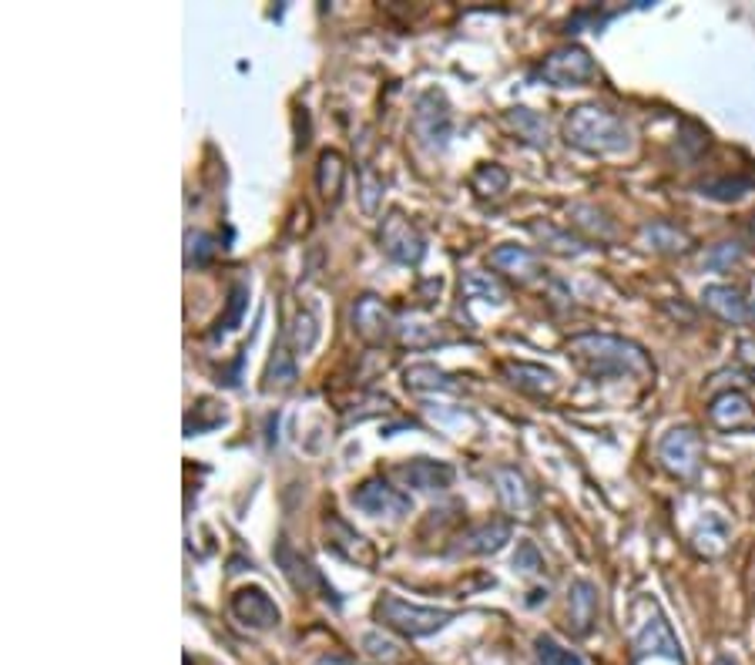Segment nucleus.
<instances>
[{"label": "nucleus", "mask_w": 755, "mask_h": 665, "mask_svg": "<svg viewBox=\"0 0 755 665\" xmlns=\"http://www.w3.org/2000/svg\"><path fill=\"white\" fill-rule=\"evenodd\" d=\"M503 377H508L518 390L534 393V397L558 390V377L544 367H534V364H503Z\"/></svg>", "instance_id": "obj_20"}, {"label": "nucleus", "mask_w": 755, "mask_h": 665, "mask_svg": "<svg viewBox=\"0 0 755 665\" xmlns=\"http://www.w3.org/2000/svg\"><path fill=\"white\" fill-rule=\"evenodd\" d=\"M534 662L538 665H584V658L571 648H564L554 635L534 638Z\"/></svg>", "instance_id": "obj_26"}, {"label": "nucleus", "mask_w": 755, "mask_h": 665, "mask_svg": "<svg viewBox=\"0 0 755 665\" xmlns=\"http://www.w3.org/2000/svg\"><path fill=\"white\" fill-rule=\"evenodd\" d=\"M215 256V239L212 236H205V233H188V266L195 263V266H205L208 259Z\"/></svg>", "instance_id": "obj_32"}, {"label": "nucleus", "mask_w": 755, "mask_h": 665, "mask_svg": "<svg viewBox=\"0 0 755 665\" xmlns=\"http://www.w3.org/2000/svg\"><path fill=\"white\" fill-rule=\"evenodd\" d=\"M659 458L675 478H695L702 468V437L692 427H675L662 437Z\"/></svg>", "instance_id": "obj_6"}, {"label": "nucleus", "mask_w": 755, "mask_h": 665, "mask_svg": "<svg viewBox=\"0 0 755 665\" xmlns=\"http://www.w3.org/2000/svg\"><path fill=\"white\" fill-rule=\"evenodd\" d=\"M353 329L356 337L380 347L394 337V319H390V309L376 299V296H359L356 306H353Z\"/></svg>", "instance_id": "obj_10"}, {"label": "nucleus", "mask_w": 755, "mask_h": 665, "mask_svg": "<svg viewBox=\"0 0 755 665\" xmlns=\"http://www.w3.org/2000/svg\"><path fill=\"white\" fill-rule=\"evenodd\" d=\"M316 665H356V662H353V658H349V655H339V652H329V655H323V658H319V662H316Z\"/></svg>", "instance_id": "obj_36"}, {"label": "nucleus", "mask_w": 755, "mask_h": 665, "mask_svg": "<svg viewBox=\"0 0 755 665\" xmlns=\"http://www.w3.org/2000/svg\"><path fill=\"white\" fill-rule=\"evenodd\" d=\"M708 420H712L718 430H732V433H738V430H755V407L748 403L745 393L728 390V393H722V397H715V400L708 403Z\"/></svg>", "instance_id": "obj_14"}, {"label": "nucleus", "mask_w": 755, "mask_h": 665, "mask_svg": "<svg viewBox=\"0 0 755 665\" xmlns=\"http://www.w3.org/2000/svg\"><path fill=\"white\" fill-rule=\"evenodd\" d=\"M460 296L463 299H483V303H508V289H503L490 273H480V269H470L463 273L460 279Z\"/></svg>", "instance_id": "obj_22"}, {"label": "nucleus", "mask_w": 755, "mask_h": 665, "mask_svg": "<svg viewBox=\"0 0 755 665\" xmlns=\"http://www.w3.org/2000/svg\"><path fill=\"white\" fill-rule=\"evenodd\" d=\"M276 562H279V569H283V575H286V582L296 589V592H313V589H319L323 595H333V589L323 582V575L313 569V562L309 559H303L299 551H293V544L289 541H279V548H276Z\"/></svg>", "instance_id": "obj_13"}, {"label": "nucleus", "mask_w": 755, "mask_h": 665, "mask_svg": "<svg viewBox=\"0 0 755 665\" xmlns=\"http://www.w3.org/2000/svg\"><path fill=\"white\" fill-rule=\"evenodd\" d=\"M363 648L373 655V658H384V662H390V658H397V642H390V638H380L376 632H369V635H363Z\"/></svg>", "instance_id": "obj_34"}, {"label": "nucleus", "mask_w": 755, "mask_h": 665, "mask_svg": "<svg viewBox=\"0 0 755 665\" xmlns=\"http://www.w3.org/2000/svg\"><path fill=\"white\" fill-rule=\"evenodd\" d=\"M635 652H639V658L642 655H665V658L685 662L682 642L662 615H652L649 622H642V628L635 635Z\"/></svg>", "instance_id": "obj_12"}, {"label": "nucleus", "mask_w": 755, "mask_h": 665, "mask_svg": "<svg viewBox=\"0 0 755 665\" xmlns=\"http://www.w3.org/2000/svg\"><path fill=\"white\" fill-rule=\"evenodd\" d=\"M598 618V589L578 579L568 592V625L574 635H588Z\"/></svg>", "instance_id": "obj_17"}, {"label": "nucleus", "mask_w": 755, "mask_h": 665, "mask_svg": "<svg viewBox=\"0 0 755 665\" xmlns=\"http://www.w3.org/2000/svg\"><path fill=\"white\" fill-rule=\"evenodd\" d=\"M397 474L407 481V488H417V491H447L453 484V468L443 461H430V458L400 464Z\"/></svg>", "instance_id": "obj_15"}, {"label": "nucleus", "mask_w": 755, "mask_h": 665, "mask_svg": "<svg viewBox=\"0 0 755 665\" xmlns=\"http://www.w3.org/2000/svg\"><path fill=\"white\" fill-rule=\"evenodd\" d=\"M508 168L503 165H493V162H487V165H480L473 175H470V188L477 192V195H500L503 188H508Z\"/></svg>", "instance_id": "obj_27"}, {"label": "nucleus", "mask_w": 755, "mask_h": 665, "mask_svg": "<svg viewBox=\"0 0 755 665\" xmlns=\"http://www.w3.org/2000/svg\"><path fill=\"white\" fill-rule=\"evenodd\" d=\"M538 78H544L554 88H578L598 78V64L581 44H561L541 61Z\"/></svg>", "instance_id": "obj_4"}, {"label": "nucleus", "mask_w": 755, "mask_h": 665, "mask_svg": "<svg viewBox=\"0 0 755 665\" xmlns=\"http://www.w3.org/2000/svg\"><path fill=\"white\" fill-rule=\"evenodd\" d=\"M752 313H755V306H752Z\"/></svg>", "instance_id": "obj_38"}, {"label": "nucleus", "mask_w": 755, "mask_h": 665, "mask_svg": "<svg viewBox=\"0 0 755 665\" xmlns=\"http://www.w3.org/2000/svg\"><path fill=\"white\" fill-rule=\"evenodd\" d=\"M400 337L410 347H437V344H450L453 337L443 332L440 326H400Z\"/></svg>", "instance_id": "obj_28"}, {"label": "nucleus", "mask_w": 755, "mask_h": 665, "mask_svg": "<svg viewBox=\"0 0 755 665\" xmlns=\"http://www.w3.org/2000/svg\"><path fill=\"white\" fill-rule=\"evenodd\" d=\"M326 534H329V548L339 554V559H346V562H356V565H366V569H373L376 565V548L356 531V528H349L343 518H336V514H329L326 518Z\"/></svg>", "instance_id": "obj_11"}, {"label": "nucleus", "mask_w": 755, "mask_h": 665, "mask_svg": "<svg viewBox=\"0 0 755 665\" xmlns=\"http://www.w3.org/2000/svg\"><path fill=\"white\" fill-rule=\"evenodd\" d=\"M511 541V524L508 521H483L473 524L460 534V544L453 551H467V554H493L503 544Z\"/></svg>", "instance_id": "obj_16"}, {"label": "nucleus", "mask_w": 755, "mask_h": 665, "mask_svg": "<svg viewBox=\"0 0 755 665\" xmlns=\"http://www.w3.org/2000/svg\"><path fill=\"white\" fill-rule=\"evenodd\" d=\"M568 357L578 364L581 374L591 380L601 377H649L652 360L642 347L628 344L621 337H604V332H584L568 344Z\"/></svg>", "instance_id": "obj_1"}, {"label": "nucleus", "mask_w": 755, "mask_h": 665, "mask_svg": "<svg viewBox=\"0 0 755 665\" xmlns=\"http://www.w3.org/2000/svg\"><path fill=\"white\" fill-rule=\"evenodd\" d=\"M493 484H497V498L508 511H528L534 508V488L524 481V474H518L514 468H497L493 471Z\"/></svg>", "instance_id": "obj_19"}, {"label": "nucleus", "mask_w": 755, "mask_h": 665, "mask_svg": "<svg viewBox=\"0 0 755 665\" xmlns=\"http://www.w3.org/2000/svg\"><path fill=\"white\" fill-rule=\"evenodd\" d=\"M343 178H346V165L336 152H323L319 165H316V188L323 192L326 202H339L343 195Z\"/></svg>", "instance_id": "obj_23"}, {"label": "nucleus", "mask_w": 755, "mask_h": 665, "mask_svg": "<svg viewBox=\"0 0 755 665\" xmlns=\"http://www.w3.org/2000/svg\"><path fill=\"white\" fill-rule=\"evenodd\" d=\"M490 266H493L497 273H503V276L528 283V279L538 276V266H541V263H538V256H534L531 249L514 246V243H503V246H497V249L490 253Z\"/></svg>", "instance_id": "obj_18"}, {"label": "nucleus", "mask_w": 755, "mask_h": 665, "mask_svg": "<svg viewBox=\"0 0 755 665\" xmlns=\"http://www.w3.org/2000/svg\"><path fill=\"white\" fill-rule=\"evenodd\" d=\"M752 185H755L752 178H718V182H702L698 188H702V195L728 202V198H742Z\"/></svg>", "instance_id": "obj_29"}, {"label": "nucleus", "mask_w": 755, "mask_h": 665, "mask_svg": "<svg viewBox=\"0 0 755 665\" xmlns=\"http://www.w3.org/2000/svg\"><path fill=\"white\" fill-rule=\"evenodd\" d=\"M544 562H541V554H538V548L531 544V541H524L521 548H518V554H514V569H521V572H538Z\"/></svg>", "instance_id": "obj_35"}, {"label": "nucleus", "mask_w": 755, "mask_h": 665, "mask_svg": "<svg viewBox=\"0 0 755 665\" xmlns=\"http://www.w3.org/2000/svg\"><path fill=\"white\" fill-rule=\"evenodd\" d=\"M380 249H384L390 259L404 263V266H417V263L424 259V253H427V243H424V236L414 229V222H410L400 208H394V212L384 218V226H380Z\"/></svg>", "instance_id": "obj_5"}, {"label": "nucleus", "mask_w": 755, "mask_h": 665, "mask_svg": "<svg viewBox=\"0 0 755 665\" xmlns=\"http://www.w3.org/2000/svg\"><path fill=\"white\" fill-rule=\"evenodd\" d=\"M373 615H376V622H384L387 628H394V632H400L407 638L433 635V632H440L443 625L453 622V612L450 608H427V605L404 602L397 595H384L380 602H376Z\"/></svg>", "instance_id": "obj_3"}, {"label": "nucleus", "mask_w": 755, "mask_h": 665, "mask_svg": "<svg viewBox=\"0 0 755 665\" xmlns=\"http://www.w3.org/2000/svg\"><path fill=\"white\" fill-rule=\"evenodd\" d=\"M645 236H649L659 249H685V243H688V236H685V233H679V229L665 226V222H659V226H652Z\"/></svg>", "instance_id": "obj_33"}, {"label": "nucleus", "mask_w": 755, "mask_h": 665, "mask_svg": "<svg viewBox=\"0 0 755 665\" xmlns=\"http://www.w3.org/2000/svg\"><path fill=\"white\" fill-rule=\"evenodd\" d=\"M752 236H755V215H752Z\"/></svg>", "instance_id": "obj_37"}, {"label": "nucleus", "mask_w": 755, "mask_h": 665, "mask_svg": "<svg viewBox=\"0 0 755 665\" xmlns=\"http://www.w3.org/2000/svg\"><path fill=\"white\" fill-rule=\"evenodd\" d=\"M293 383H296V360H293V354L286 347H276L273 360L266 367V383L263 387L266 390H286Z\"/></svg>", "instance_id": "obj_25"}, {"label": "nucleus", "mask_w": 755, "mask_h": 665, "mask_svg": "<svg viewBox=\"0 0 755 665\" xmlns=\"http://www.w3.org/2000/svg\"><path fill=\"white\" fill-rule=\"evenodd\" d=\"M245 296H248V286H245V283H235V286H232V296H228V313H225V316H218L215 332H228V329H235V323H238V316H242V309H245Z\"/></svg>", "instance_id": "obj_31"}, {"label": "nucleus", "mask_w": 755, "mask_h": 665, "mask_svg": "<svg viewBox=\"0 0 755 665\" xmlns=\"http://www.w3.org/2000/svg\"><path fill=\"white\" fill-rule=\"evenodd\" d=\"M232 615L245 625V628H256V632H266V628H276L279 625V608L276 602L263 592V589H238L228 602Z\"/></svg>", "instance_id": "obj_9"}, {"label": "nucleus", "mask_w": 755, "mask_h": 665, "mask_svg": "<svg viewBox=\"0 0 755 665\" xmlns=\"http://www.w3.org/2000/svg\"><path fill=\"white\" fill-rule=\"evenodd\" d=\"M353 504H356L359 511L373 514V518H400V514L410 511V498H407L404 491L390 488V484L380 481V478L363 481V484L353 491Z\"/></svg>", "instance_id": "obj_7"}, {"label": "nucleus", "mask_w": 755, "mask_h": 665, "mask_svg": "<svg viewBox=\"0 0 755 665\" xmlns=\"http://www.w3.org/2000/svg\"><path fill=\"white\" fill-rule=\"evenodd\" d=\"M564 135L574 149L591 152V155H614L632 145V132H628L624 119H618L614 111H608L601 104L574 108L564 122Z\"/></svg>", "instance_id": "obj_2"}, {"label": "nucleus", "mask_w": 755, "mask_h": 665, "mask_svg": "<svg viewBox=\"0 0 755 665\" xmlns=\"http://www.w3.org/2000/svg\"><path fill=\"white\" fill-rule=\"evenodd\" d=\"M414 129L417 135L430 145V149H443L450 139V108L443 101L440 91H427L417 101V115H414Z\"/></svg>", "instance_id": "obj_8"}, {"label": "nucleus", "mask_w": 755, "mask_h": 665, "mask_svg": "<svg viewBox=\"0 0 755 665\" xmlns=\"http://www.w3.org/2000/svg\"><path fill=\"white\" fill-rule=\"evenodd\" d=\"M738 259H742V246H738V243H718V246H712V249L705 253L702 266H705V269H728V266H735Z\"/></svg>", "instance_id": "obj_30"}, {"label": "nucleus", "mask_w": 755, "mask_h": 665, "mask_svg": "<svg viewBox=\"0 0 755 665\" xmlns=\"http://www.w3.org/2000/svg\"><path fill=\"white\" fill-rule=\"evenodd\" d=\"M407 387L417 393H430V390H457L453 377H447L443 370H437L433 364H417L404 374Z\"/></svg>", "instance_id": "obj_24"}, {"label": "nucleus", "mask_w": 755, "mask_h": 665, "mask_svg": "<svg viewBox=\"0 0 755 665\" xmlns=\"http://www.w3.org/2000/svg\"><path fill=\"white\" fill-rule=\"evenodd\" d=\"M702 299H705V306L718 316V319H725V323H745L748 319V303L742 299V293L738 289H732V286H708L705 293H702Z\"/></svg>", "instance_id": "obj_21"}]
</instances>
